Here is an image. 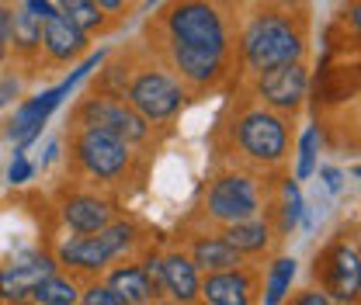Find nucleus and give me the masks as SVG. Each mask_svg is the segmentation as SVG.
Instances as JSON below:
<instances>
[{
  "label": "nucleus",
  "instance_id": "29",
  "mask_svg": "<svg viewBox=\"0 0 361 305\" xmlns=\"http://www.w3.org/2000/svg\"><path fill=\"white\" fill-rule=\"evenodd\" d=\"M7 45H11V11L0 7V59H4Z\"/></svg>",
  "mask_w": 361,
  "mask_h": 305
},
{
  "label": "nucleus",
  "instance_id": "27",
  "mask_svg": "<svg viewBox=\"0 0 361 305\" xmlns=\"http://www.w3.org/2000/svg\"><path fill=\"white\" fill-rule=\"evenodd\" d=\"M32 174H35V167L25 160V153H18V156H14V163H11V170H7L11 184H25V180H28Z\"/></svg>",
  "mask_w": 361,
  "mask_h": 305
},
{
  "label": "nucleus",
  "instance_id": "15",
  "mask_svg": "<svg viewBox=\"0 0 361 305\" xmlns=\"http://www.w3.org/2000/svg\"><path fill=\"white\" fill-rule=\"evenodd\" d=\"M111 205L94 198V194H73L66 205H63V218L73 232H97L111 222Z\"/></svg>",
  "mask_w": 361,
  "mask_h": 305
},
{
  "label": "nucleus",
  "instance_id": "34",
  "mask_svg": "<svg viewBox=\"0 0 361 305\" xmlns=\"http://www.w3.org/2000/svg\"><path fill=\"white\" fill-rule=\"evenodd\" d=\"M274 4H281V7H292V4H299V0H274Z\"/></svg>",
  "mask_w": 361,
  "mask_h": 305
},
{
  "label": "nucleus",
  "instance_id": "19",
  "mask_svg": "<svg viewBox=\"0 0 361 305\" xmlns=\"http://www.w3.org/2000/svg\"><path fill=\"white\" fill-rule=\"evenodd\" d=\"M191 263L202 267V270H229V267H240L243 254H236L226 239H198L191 247Z\"/></svg>",
  "mask_w": 361,
  "mask_h": 305
},
{
  "label": "nucleus",
  "instance_id": "3",
  "mask_svg": "<svg viewBox=\"0 0 361 305\" xmlns=\"http://www.w3.org/2000/svg\"><path fill=\"white\" fill-rule=\"evenodd\" d=\"M73 153H77V163L94 180H115L129 167V142L104 129L80 125L77 139H73Z\"/></svg>",
  "mask_w": 361,
  "mask_h": 305
},
{
  "label": "nucleus",
  "instance_id": "23",
  "mask_svg": "<svg viewBox=\"0 0 361 305\" xmlns=\"http://www.w3.org/2000/svg\"><path fill=\"white\" fill-rule=\"evenodd\" d=\"M281 232H292L299 222H302V212H306V201H302V191L295 180H285L281 184Z\"/></svg>",
  "mask_w": 361,
  "mask_h": 305
},
{
  "label": "nucleus",
  "instance_id": "30",
  "mask_svg": "<svg viewBox=\"0 0 361 305\" xmlns=\"http://www.w3.org/2000/svg\"><path fill=\"white\" fill-rule=\"evenodd\" d=\"M25 7H28V11H32V14H35L39 21H45V18H52V14H56V7H52V0H28Z\"/></svg>",
  "mask_w": 361,
  "mask_h": 305
},
{
  "label": "nucleus",
  "instance_id": "33",
  "mask_svg": "<svg viewBox=\"0 0 361 305\" xmlns=\"http://www.w3.org/2000/svg\"><path fill=\"white\" fill-rule=\"evenodd\" d=\"M97 7H104V11H122L126 7V0H94Z\"/></svg>",
  "mask_w": 361,
  "mask_h": 305
},
{
  "label": "nucleus",
  "instance_id": "31",
  "mask_svg": "<svg viewBox=\"0 0 361 305\" xmlns=\"http://www.w3.org/2000/svg\"><path fill=\"white\" fill-rule=\"evenodd\" d=\"M295 302L299 305H326L330 295H323V292H306V295H295Z\"/></svg>",
  "mask_w": 361,
  "mask_h": 305
},
{
  "label": "nucleus",
  "instance_id": "24",
  "mask_svg": "<svg viewBox=\"0 0 361 305\" xmlns=\"http://www.w3.org/2000/svg\"><path fill=\"white\" fill-rule=\"evenodd\" d=\"M292 278H295V261H288V257H281V261H274L271 267V278H268V295H264V302L268 305H278L285 299V292H288V285H292Z\"/></svg>",
  "mask_w": 361,
  "mask_h": 305
},
{
  "label": "nucleus",
  "instance_id": "20",
  "mask_svg": "<svg viewBox=\"0 0 361 305\" xmlns=\"http://www.w3.org/2000/svg\"><path fill=\"white\" fill-rule=\"evenodd\" d=\"M11 42H14V52H21V56H28L42 45V21L28 7L11 11Z\"/></svg>",
  "mask_w": 361,
  "mask_h": 305
},
{
  "label": "nucleus",
  "instance_id": "25",
  "mask_svg": "<svg viewBox=\"0 0 361 305\" xmlns=\"http://www.w3.org/2000/svg\"><path fill=\"white\" fill-rule=\"evenodd\" d=\"M316 142H319V132L310 129L302 135V142H299V167H295V177L299 180H306V177H313L316 170Z\"/></svg>",
  "mask_w": 361,
  "mask_h": 305
},
{
  "label": "nucleus",
  "instance_id": "14",
  "mask_svg": "<svg viewBox=\"0 0 361 305\" xmlns=\"http://www.w3.org/2000/svg\"><path fill=\"white\" fill-rule=\"evenodd\" d=\"M198 292L212 305H247L254 288L240 267H229V270H209V278L198 281Z\"/></svg>",
  "mask_w": 361,
  "mask_h": 305
},
{
  "label": "nucleus",
  "instance_id": "22",
  "mask_svg": "<svg viewBox=\"0 0 361 305\" xmlns=\"http://www.w3.org/2000/svg\"><path fill=\"white\" fill-rule=\"evenodd\" d=\"M63 14L80 28V32H104L108 21H104V7H97L94 0H63Z\"/></svg>",
  "mask_w": 361,
  "mask_h": 305
},
{
  "label": "nucleus",
  "instance_id": "13",
  "mask_svg": "<svg viewBox=\"0 0 361 305\" xmlns=\"http://www.w3.org/2000/svg\"><path fill=\"white\" fill-rule=\"evenodd\" d=\"M42 45L52 63H70L87 49V32H80L63 11L42 21Z\"/></svg>",
  "mask_w": 361,
  "mask_h": 305
},
{
  "label": "nucleus",
  "instance_id": "12",
  "mask_svg": "<svg viewBox=\"0 0 361 305\" xmlns=\"http://www.w3.org/2000/svg\"><path fill=\"white\" fill-rule=\"evenodd\" d=\"M56 270V261L52 257H18L14 263H7L4 270H0V299L4 302H21V299H28L32 295V288L49 278Z\"/></svg>",
  "mask_w": 361,
  "mask_h": 305
},
{
  "label": "nucleus",
  "instance_id": "8",
  "mask_svg": "<svg viewBox=\"0 0 361 305\" xmlns=\"http://www.w3.org/2000/svg\"><path fill=\"white\" fill-rule=\"evenodd\" d=\"M261 208V198H257V184L243 174H226L212 184L209 191V216L219 218V222H243V218H254Z\"/></svg>",
  "mask_w": 361,
  "mask_h": 305
},
{
  "label": "nucleus",
  "instance_id": "32",
  "mask_svg": "<svg viewBox=\"0 0 361 305\" xmlns=\"http://www.w3.org/2000/svg\"><path fill=\"white\" fill-rule=\"evenodd\" d=\"M11 97H18V80H4L0 84V108L11 104Z\"/></svg>",
  "mask_w": 361,
  "mask_h": 305
},
{
  "label": "nucleus",
  "instance_id": "5",
  "mask_svg": "<svg viewBox=\"0 0 361 305\" xmlns=\"http://www.w3.org/2000/svg\"><path fill=\"white\" fill-rule=\"evenodd\" d=\"M126 97L146 122H167L184 104V90L160 70H139L126 84Z\"/></svg>",
  "mask_w": 361,
  "mask_h": 305
},
{
  "label": "nucleus",
  "instance_id": "2",
  "mask_svg": "<svg viewBox=\"0 0 361 305\" xmlns=\"http://www.w3.org/2000/svg\"><path fill=\"white\" fill-rule=\"evenodd\" d=\"M135 229L129 222H108L97 232H80L70 243L59 247V263L77 267V270H104L118 254L133 247Z\"/></svg>",
  "mask_w": 361,
  "mask_h": 305
},
{
  "label": "nucleus",
  "instance_id": "28",
  "mask_svg": "<svg viewBox=\"0 0 361 305\" xmlns=\"http://www.w3.org/2000/svg\"><path fill=\"white\" fill-rule=\"evenodd\" d=\"M319 177H323L326 191H334V194L344 187V174H341V170H334V167H319Z\"/></svg>",
  "mask_w": 361,
  "mask_h": 305
},
{
  "label": "nucleus",
  "instance_id": "6",
  "mask_svg": "<svg viewBox=\"0 0 361 305\" xmlns=\"http://www.w3.org/2000/svg\"><path fill=\"white\" fill-rule=\"evenodd\" d=\"M236 142L243 149V156L257 160V163H278L288 153V129L274 111H247L236 122Z\"/></svg>",
  "mask_w": 361,
  "mask_h": 305
},
{
  "label": "nucleus",
  "instance_id": "21",
  "mask_svg": "<svg viewBox=\"0 0 361 305\" xmlns=\"http://www.w3.org/2000/svg\"><path fill=\"white\" fill-rule=\"evenodd\" d=\"M32 302H42V305H73L80 295H77V285L70 281V278H59L56 270L42 278L35 288H32V295H28Z\"/></svg>",
  "mask_w": 361,
  "mask_h": 305
},
{
  "label": "nucleus",
  "instance_id": "17",
  "mask_svg": "<svg viewBox=\"0 0 361 305\" xmlns=\"http://www.w3.org/2000/svg\"><path fill=\"white\" fill-rule=\"evenodd\" d=\"M108 285L126 299V305L133 302H153L160 292L153 288V281L146 278V270L142 267H135V263H126V267H118V270H111V278H108Z\"/></svg>",
  "mask_w": 361,
  "mask_h": 305
},
{
  "label": "nucleus",
  "instance_id": "9",
  "mask_svg": "<svg viewBox=\"0 0 361 305\" xmlns=\"http://www.w3.org/2000/svg\"><path fill=\"white\" fill-rule=\"evenodd\" d=\"M306 90H310V73L299 59L261 70V80H257V94L264 97V104L278 108V111H295L302 104Z\"/></svg>",
  "mask_w": 361,
  "mask_h": 305
},
{
  "label": "nucleus",
  "instance_id": "10",
  "mask_svg": "<svg viewBox=\"0 0 361 305\" xmlns=\"http://www.w3.org/2000/svg\"><path fill=\"white\" fill-rule=\"evenodd\" d=\"M171 63L188 84L205 87V84L219 80V73L226 70V49H209V45H191L171 39Z\"/></svg>",
  "mask_w": 361,
  "mask_h": 305
},
{
  "label": "nucleus",
  "instance_id": "7",
  "mask_svg": "<svg viewBox=\"0 0 361 305\" xmlns=\"http://www.w3.org/2000/svg\"><path fill=\"white\" fill-rule=\"evenodd\" d=\"M77 122L80 125H90V129H104L126 142H142L149 135V125L146 118L135 111L133 104L118 101V97H108V94H94L90 101L80 104L77 111Z\"/></svg>",
  "mask_w": 361,
  "mask_h": 305
},
{
  "label": "nucleus",
  "instance_id": "4",
  "mask_svg": "<svg viewBox=\"0 0 361 305\" xmlns=\"http://www.w3.org/2000/svg\"><path fill=\"white\" fill-rule=\"evenodd\" d=\"M167 32L178 42L226 49V25L209 0H180L167 11Z\"/></svg>",
  "mask_w": 361,
  "mask_h": 305
},
{
  "label": "nucleus",
  "instance_id": "18",
  "mask_svg": "<svg viewBox=\"0 0 361 305\" xmlns=\"http://www.w3.org/2000/svg\"><path fill=\"white\" fill-rule=\"evenodd\" d=\"M223 239L236 254H261L268 247L271 229H268V222H257V216H254V218H243V222H229Z\"/></svg>",
  "mask_w": 361,
  "mask_h": 305
},
{
  "label": "nucleus",
  "instance_id": "11",
  "mask_svg": "<svg viewBox=\"0 0 361 305\" xmlns=\"http://www.w3.org/2000/svg\"><path fill=\"white\" fill-rule=\"evenodd\" d=\"M316 270H323V285L326 292H334V299L348 302V299H358L361 288V267H358V254L351 247H334L326 250L323 263H316Z\"/></svg>",
  "mask_w": 361,
  "mask_h": 305
},
{
  "label": "nucleus",
  "instance_id": "1",
  "mask_svg": "<svg viewBox=\"0 0 361 305\" xmlns=\"http://www.w3.org/2000/svg\"><path fill=\"white\" fill-rule=\"evenodd\" d=\"M302 32L281 18V14H261L250 21V28L243 32V59L254 73L271 70L278 63H295L302 59Z\"/></svg>",
  "mask_w": 361,
  "mask_h": 305
},
{
  "label": "nucleus",
  "instance_id": "26",
  "mask_svg": "<svg viewBox=\"0 0 361 305\" xmlns=\"http://www.w3.org/2000/svg\"><path fill=\"white\" fill-rule=\"evenodd\" d=\"M80 299H84L87 305H126V299H122L111 285H90Z\"/></svg>",
  "mask_w": 361,
  "mask_h": 305
},
{
  "label": "nucleus",
  "instance_id": "16",
  "mask_svg": "<svg viewBox=\"0 0 361 305\" xmlns=\"http://www.w3.org/2000/svg\"><path fill=\"white\" fill-rule=\"evenodd\" d=\"M164 267V288L171 292L174 302H191L198 295V267L180 257V254H171L167 261H160Z\"/></svg>",
  "mask_w": 361,
  "mask_h": 305
}]
</instances>
